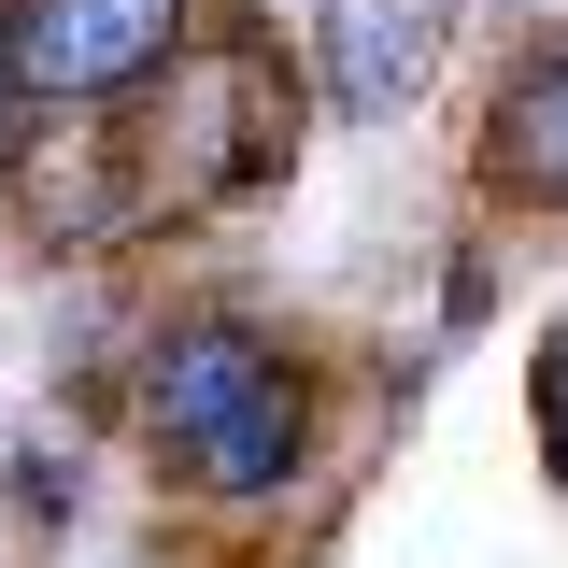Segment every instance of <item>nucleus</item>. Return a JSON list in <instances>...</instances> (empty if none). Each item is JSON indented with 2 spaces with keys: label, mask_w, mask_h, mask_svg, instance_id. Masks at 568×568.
Wrapping results in <instances>:
<instances>
[{
  "label": "nucleus",
  "mask_w": 568,
  "mask_h": 568,
  "mask_svg": "<svg viewBox=\"0 0 568 568\" xmlns=\"http://www.w3.org/2000/svg\"><path fill=\"white\" fill-rule=\"evenodd\" d=\"M100 156H114V185H100L114 227L256 200L284 156H298V71H284V43H256V29H200L185 58L142 85L129 129H100Z\"/></svg>",
  "instance_id": "obj_2"
},
{
  "label": "nucleus",
  "mask_w": 568,
  "mask_h": 568,
  "mask_svg": "<svg viewBox=\"0 0 568 568\" xmlns=\"http://www.w3.org/2000/svg\"><path fill=\"white\" fill-rule=\"evenodd\" d=\"M540 455H555V484H568V313H555V342H540Z\"/></svg>",
  "instance_id": "obj_6"
},
{
  "label": "nucleus",
  "mask_w": 568,
  "mask_h": 568,
  "mask_svg": "<svg viewBox=\"0 0 568 568\" xmlns=\"http://www.w3.org/2000/svg\"><path fill=\"white\" fill-rule=\"evenodd\" d=\"M484 185L526 213H568V14L540 29V43H511V71H497L484 100Z\"/></svg>",
  "instance_id": "obj_5"
},
{
  "label": "nucleus",
  "mask_w": 568,
  "mask_h": 568,
  "mask_svg": "<svg viewBox=\"0 0 568 568\" xmlns=\"http://www.w3.org/2000/svg\"><path fill=\"white\" fill-rule=\"evenodd\" d=\"M455 29H469V0H313V85H327V114L398 129L440 85Z\"/></svg>",
  "instance_id": "obj_4"
},
{
  "label": "nucleus",
  "mask_w": 568,
  "mask_h": 568,
  "mask_svg": "<svg viewBox=\"0 0 568 568\" xmlns=\"http://www.w3.org/2000/svg\"><path fill=\"white\" fill-rule=\"evenodd\" d=\"M142 440H156L171 484L256 511L313 455V355L256 313H171L142 342Z\"/></svg>",
  "instance_id": "obj_1"
},
{
  "label": "nucleus",
  "mask_w": 568,
  "mask_h": 568,
  "mask_svg": "<svg viewBox=\"0 0 568 568\" xmlns=\"http://www.w3.org/2000/svg\"><path fill=\"white\" fill-rule=\"evenodd\" d=\"M185 43H200V0H0V100L29 129L129 114Z\"/></svg>",
  "instance_id": "obj_3"
}]
</instances>
